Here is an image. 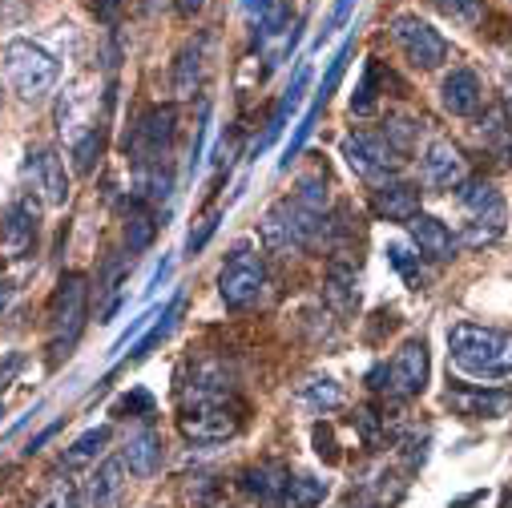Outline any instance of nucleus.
<instances>
[{
	"instance_id": "obj_16",
	"label": "nucleus",
	"mask_w": 512,
	"mask_h": 508,
	"mask_svg": "<svg viewBox=\"0 0 512 508\" xmlns=\"http://www.w3.org/2000/svg\"><path fill=\"white\" fill-rule=\"evenodd\" d=\"M420 178L428 190H456L460 182H468V162L464 154L452 146V142H432L424 150V162H420Z\"/></svg>"
},
{
	"instance_id": "obj_28",
	"label": "nucleus",
	"mask_w": 512,
	"mask_h": 508,
	"mask_svg": "<svg viewBox=\"0 0 512 508\" xmlns=\"http://www.w3.org/2000/svg\"><path fill=\"white\" fill-rule=\"evenodd\" d=\"M109 436H113V432H109L105 424H101V428H89V432H81V436H77V440L65 448L61 464H65V468H81V464H93V460L105 452Z\"/></svg>"
},
{
	"instance_id": "obj_1",
	"label": "nucleus",
	"mask_w": 512,
	"mask_h": 508,
	"mask_svg": "<svg viewBox=\"0 0 512 508\" xmlns=\"http://www.w3.org/2000/svg\"><path fill=\"white\" fill-rule=\"evenodd\" d=\"M323 222H327V178L315 174V178H303L291 198H279L263 214L259 234L267 250L295 254V250H307L323 234Z\"/></svg>"
},
{
	"instance_id": "obj_3",
	"label": "nucleus",
	"mask_w": 512,
	"mask_h": 508,
	"mask_svg": "<svg viewBox=\"0 0 512 508\" xmlns=\"http://www.w3.org/2000/svg\"><path fill=\"white\" fill-rule=\"evenodd\" d=\"M85 311H89V283L85 275H61L53 299H49V311H45V331H49V363L57 367L73 343L81 339V327H85Z\"/></svg>"
},
{
	"instance_id": "obj_7",
	"label": "nucleus",
	"mask_w": 512,
	"mask_h": 508,
	"mask_svg": "<svg viewBox=\"0 0 512 508\" xmlns=\"http://www.w3.org/2000/svg\"><path fill=\"white\" fill-rule=\"evenodd\" d=\"M343 158H347V166L363 178V182H371V186H379V182H388L396 170H400V150L383 138V134H347L343 138Z\"/></svg>"
},
{
	"instance_id": "obj_34",
	"label": "nucleus",
	"mask_w": 512,
	"mask_h": 508,
	"mask_svg": "<svg viewBox=\"0 0 512 508\" xmlns=\"http://www.w3.org/2000/svg\"><path fill=\"white\" fill-rule=\"evenodd\" d=\"M69 158H73V170L77 174H93V166L101 158V130H89L85 138H77L69 146Z\"/></svg>"
},
{
	"instance_id": "obj_40",
	"label": "nucleus",
	"mask_w": 512,
	"mask_h": 508,
	"mask_svg": "<svg viewBox=\"0 0 512 508\" xmlns=\"http://www.w3.org/2000/svg\"><path fill=\"white\" fill-rule=\"evenodd\" d=\"M315 452H319V456H327V460H339V456H335V444H331V432H327L323 424L315 428Z\"/></svg>"
},
{
	"instance_id": "obj_15",
	"label": "nucleus",
	"mask_w": 512,
	"mask_h": 508,
	"mask_svg": "<svg viewBox=\"0 0 512 508\" xmlns=\"http://www.w3.org/2000/svg\"><path fill=\"white\" fill-rule=\"evenodd\" d=\"M444 404L464 420H500L512 412V392L480 388V384H456V388H448Z\"/></svg>"
},
{
	"instance_id": "obj_22",
	"label": "nucleus",
	"mask_w": 512,
	"mask_h": 508,
	"mask_svg": "<svg viewBox=\"0 0 512 508\" xmlns=\"http://www.w3.org/2000/svg\"><path fill=\"white\" fill-rule=\"evenodd\" d=\"M371 206H375L379 218H388V222H412L420 214V190L408 186V182H379Z\"/></svg>"
},
{
	"instance_id": "obj_32",
	"label": "nucleus",
	"mask_w": 512,
	"mask_h": 508,
	"mask_svg": "<svg viewBox=\"0 0 512 508\" xmlns=\"http://www.w3.org/2000/svg\"><path fill=\"white\" fill-rule=\"evenodd\" d=\"M388 77H392V73H383V65H379V61H367V73H363L359 89L351 93V113H371V109H375V101H379L375 85H379V81H388Z\"/></svg>"
},
{
	"instance_id": "obj_24",
	"label": "nucleus",
	"mask_w": 512,
	"mask_h": 508,
	"mask_svg": "<svg viewBox=\"0 0 512 508\" xmlns=\"http://www.w3.org/2000/svg\"><path fill=\"white\" fill-rule=\"evenodd\" d=\"M178 315H182V295H174V299H170V303H166V307L158 311V319H154V323L146 327V335H142V339L134 343L130 359H134V363H138V359H146V355H150V351H154V347H158V343H162V339H166V335L174 331Z\"/></svg>"
},
{
	"instance_id": "obj_31",
	"label": "nucleus",
	"mask_w": 512,
	"mask_h": 508,
	"mask_svg": "<svg viewBox=\"0 0 512 508\" xmlns=\"http://www.w3.org/2000/svg\"><path fill=\"white\" fill-rule=\"evenodd\" d=\"M351 53H355V41H343V45L335 49V57H331V65H327V73H323V81H319V89H315V97H311V101H319V105H327V101H331V93L339 89V81H343V73H347Z\"/></svg>"
},
{
	"instance_id": "obj_11",
	"label": "nucleus",
	"mask_w": 512,
	"mask_h": 508,
	"mask_svg": "<svg viewBox=\"0 0 512 508\" xmlns=\"http://www.w3.org/2000/svg\"><path fill=\"white\" fill-rule=\"evenodd\" d=\"M428 375H432V363H428V343L424 339H408L396 359L388 363V388L383 392H392L400 400H412L428 388Z\"/></svg>"
},
{
	"instance_id": "obj_43",
	"label": "nucleus",
	"mask_w": 512,
	"mask_h": 508,
	"mask_svg": "<svg viewBox=\"0 0 512 508\" xmlns=\"http://www.w3.org/2000/svg\"><path fill=\"white\" fill-rule=\"evenodd\" d=\"M13 299V283H0V307H5Z\"/></svg>"
},
{
	"instance_id": "obj_14",
	"label": "nucleus",
	"mask_w": 512,
	"mask_h": 508,
	"mask_svg": "<svg viewBox=\"0 0 512 508\" xmlns=\"http://www.w3.org/2000/svg\"><path fill=\"white\" fill-rule=\"evenodd\" d=\"M291 468L279 464V460H263V464H250L242 472V492L250 504L259 508H287V496H291Z\"/></svg>"
},
{
	"instance_id": "obj_26",
	"label": "nucleus",
	"mask_w": 512,
	"mask_h": 508,
	"mask_svg": "<svg viewBox=\"0 0 512 508\" xmlns=\"http://www.w3.org/2000/svg\"><path fill=\"white\" fill-rule=\"evenodd\" d=\"M299 400H303L311 412H323V416H327V412H335V408L343 404V388L335 384L331 375H311L307 384L299 388Z\"/></svg>"
},
{
	"instance_id": "obj_18",
	"label": "nucleus",
	"mask_w": 512,
	"mask_h": 508,
	"mask_svg": "<svg viewBox=\"0 0 512 508\" xmlns=\"http://www.w3.org/2000/svg\"><path fill=\"white\" fill-rule=\"evenodd\" d=\"M121 460L130 464L134 476H154L162 468V432L154 424H138L125 432V448H121Z\"/></svg>"
},
{
	"instance_id": "obj_10",
	"label": "nucleus",
	"mask_w": 512,
	"mask_h": 508,
	"mask_svg": "<svg viewBox=\"0 0 512 508\" xmlns=\"http://www.w3.org/2000/svg\"><path fill=\"white\" fill-rule=\"evenodd\" d=\"M178 428L194 444H226L242 432V416L234 404H210V408H182Z\"/></svg>"
},
{
	"instance_id": "obj_44",
	"label": "nucleus",
	"mask_w": 512,
	"mask_h": 508,
	"mask_svg": "<svg viewBox=\"0 0 512 508\" xmlns=\"http://www.w3.org/2000/svg\"><path fill=\"white\" fill-rule=\"evenodd\" d=\"M504 121H508V130H512V101L504 105Z\"/></svg>"
},
{
	"instance_id": "obj_5",
	"label": "nucleus",
	"mask_w": 512,
	"mask_h": 508,
	"mask_svg": "<svg viewBox=\"0 0 512 508\" xmlns=\"http://www.w3.org/2000/svg\"><path fill=\"white\" fill-rule=\"evenodd\" d=\"M263 295H267V267L259 259V250L250 242H238L218 275V299L230 311H250L263 303Z\"/></svg>"
},
{
	"instance_id": "obj_46",
	"label": "nucleus",
	"mask_w": 512,
	"mask_h": 508,
	"mask_svg": "<svg viewBox=\"0 0 512 508\" xmlns=\"http://www.w3.org/2000/svg\"><path fill=\"white\" fill-rule=\"evenodd\" d=\"M0 5H5V0H0Z\"/></svg>"
},
{
	"instance_id": "obj_45",
	"label": "nucleus",
	"mask_w": 512,
	"mask_h": 508,
	"mask_svg": "<svg viewBox=\"0 0 512 508\" xmlns=\"http://www.w3.org/2000/svg\"><path fill=\"white\" fill-rule=\"evenodd\" d=\"M0 416H5V408H0Z\"/></svg>"
},
{
	"instance_id": "obj_21",
	"label": "nucleus",
	"mask_w": 512,
	"mask_h": 508,
	"mask_svg": "<svg viewBox=\"0 0 512 508\" xmlns=\"http://www.w3.org/2000/svg\"><path fill=\"white\" fill-rule=\"evenodd\" d=\"M408 230H412V242H416V250L424 254V259H432V263H448L452 254H456V238H452V230H448L440 218H432V214H416V218L408 222Z\"/></svg>"
},
{
	"instance_id": "obj_9",
	"label": "nucleus",
	"mask_w": 512,
	"mask_h": 508,
	"mask_svg": "<svg viewBox=\"0 0 512 508\" xmlns=\"http://www.w3.org/2000/svg\"><path fill=\"white\" fill-rule=\"evenodd\" d=\"M174 134H178V109L174 105H154L134 125V138H130L134 162L138 166H166L170 146H174Z\"/></svg>"
},
{
	"instance_id": "obj_19",
	"label": "nucleus",
	"mask_w": 512,
	"mask_h": 508,
	"mask_svg": "<svg viewBox=\"0 0 512 508\" xmlns=\"http://www.w3.org/2000/svg\"><path fill=\"white\" fill-rule=\"evenodd\" d=\"M307 85H311V65L303 61L299 69H295V77H291V85H287V93H283V101L275 105V113H271V121H267V130H263V138L254 142V158H259L263 150H271L279 138H283V130H287V121H291V113L303 105V93H307Z\"/></svg>"
},
{
	"instance_id": "obj_37",
	"label": "nucleus",
	"mask_w": 512,
	"mask_h": 508,
	"mask_svg": "<svg viewBox=\"0 0 512 508\" xmlns=\"http://www.w3.org/2000/svg\"><path fill=\"white\" fill-rule=\"evenodd\" d=\"M218 230V214H206L202 218V226L198 230H190V238H186V254H198L206 242H210V234Z\"/></svg>"
},
{
	"instance_id": "obj_4",
	"label": "nucleus",
	"mask_w": 512,
	"mask_h": 508,
	"mask_svg": "<svg viewBox=\"0 0 512 508\" xmlns=\"http://www.w3.org/2000/svg\"><path fill=\"white\" fill-rule=\"evenodd\" d=\"M0 65H5V77L9 85L25 97V101H45L61 77V65L49 49L33 45V41H9L5 45V57H0Z\"/></svg>"
},
{
	"instance_id": "obj_35",
	"label": "nucleus",
	"mask_w": 512,
	"mask_h": 508,
	"mask_svg": "<svg viewBox=\"0 0 512 508\" xmlns=\"http://www.w3.org/2000/svg\"><path fill=\"white\" fill-rule=\"evenodd\" d=\"M33 508H81V496H77V488H73L69 480H53V484L33 500Z\"/></svg>"
},
{
	"instance_id": "obj_27",
	"label": "nucleus",
	"mask_w": 512,
	"mask_h": 508,
	"mask_svg": "<svg viewBox=\"0 0 512 508\" xmlns=\"http://www.w3.org/2000/svg\"><path fill=\"white\" fill-rule=\"evenodd\" d=\"M154 234H158V222H154L150 206L146 202H134L130 214H125V246H130V254H142L154 242Z\"/></svg>"
},
{
	"instance_id": "obj_36",
	"label": "nucleus",
	"mask_w": 512,
	"mask_h": 508,
	"mask_svg": "<svg viewBox=\"0 0 512 508\" xmlns=\"http://www.w3.org/2000/svg\"><path fill=\"white\" fill-rule=\"evenodd\" d=\"M351 9H355V0H335L331 13H327V21H323V29H319V41H327L335 29H343L347 17H351Z\"/></svg>"
},
{
	"instance_id": "obj_29",
	"label": "nucleus",
	"mask_w": 512,
	"mask_h": 508,
	"mask_svg": "<svg viewBox=\"0 0 512 508\" xmlns=\"http://www.w3.org/2000/svg\"><path fill=\"white\" fill-rule=\"evenodd\" d=\"M388 263L404 275V283H408L412 291H424V287H428V271H424V254H420V250L412 254L404 242H392V246H388Z\"/></svg>"
},
{
	"instance_id": "obj_47",
	"label": "nucleus",
	"mask_w": 512,
	"mask_h": 508,
	"mask_svg": "<svg viewBox=\"0 0 512 508\" xmlns=\"http://www.w3.org/2000/svg\"><path fill=\"white\" fill-rule=\"evenodd\" d=\"M283 5H287V0H283Z\"/></svg>"
},
{
	"instance_id": "obj_30",
	"label": "nucleus",
	"mask_w": 512,
	"mask_h": 508,
	"mask_svg": "<svg viewBox=\"0 0 512 508\" xmlns=\"http://www.w3.org/2000/svg\"><path fill=\"white\" fill-rule=\"evenodd\" d=\"M327 500V480L311 476V472H299L291 480V496H287V508H319Z\"/></svg>"
},
{
	"instance_id": "obj_25",
	"label": "nucleus",
	"mask_w": 512,
	"mask_h": 508,
	"mask_svg": "<svg viewBox=\"0 0 512 508\" xmlns=\"http://www.w3.org/2000/svg\"><path fill=\"white\" fill-rule=\"evenodd\" d=\"M202 57H206V41L186 45L182 57H178V69H174V93H178L182 101L194 97V89H198V81H202Z\"/></svg>"
},
{
	"instance_id": "obj_2",
	"label": "nucleus",
	"mask_w": 512,
	"mask_h": 508,
	"mask_svg": "<svg viewBox=\"0 0 512 508\" xmlns=\"http://www.w3.org/2000/svg\"><path fill=\"white\" fill-rule=\"evenodd\" d=\"M448 355L464 375L496 379L512 371V335L480 323H456L448 331Z\"/></svg>"
},
{
	"instance_id": "obj_6",
	"label": "nucleus",
	"mask_w": 512,
	"mask_h": 508,
	"mask_svg": "<svg viewBox=\"0 0 512 508\" xmlns=\"http://www.w3.org/2000/svg\"><path fill=\"white\" fill-rule=\"evenodd\" d=\"M456 202L460 210L468 214V230H464V242L468 246H488L504 234V222H508V206L500 198V190L484 178H468L456 186Z\"/></svg>"
},
{
	"instance_id": "obj_23",
	"label": "nucleus",
	"mask_w": 512,
	"mask_h": 508,
	"mask_svg": "<svg viewBox=\"0 0 512 508\" xmlns=\"http://www.w3.org/2000/svg\"><path fill=\"white\" fill-rule=\"evenodd\" d=\"M323 295H327V303L339 315H355L359 311V275H355V267L351 263H331L327 283H323Z\"/></svg>"
},
{
	"instance_id": "obj_8",
	"label": "nucleus",
	"mask_w": 512,
	"mask_h": 508,
	"mask_svg": "<svg viewBox=\"0 0 512 508\" xmlns=\"http://www.w3.org/2000/svg\"><path fill=\"white\" fill-rule=\"evenodd\" d=\"M388 29H392V41L400 45V53H404L416 69H436V65L448 61V41H444L428 21H420L416 13H396Z\"/></svg>"
},
{
	"instance_id": "obj_39",
	"label": "nucleus",
	"mask_w": 512,
	"mask_h": 508,
	"mask_svg": "<svg viewBox=\"0 0 512 508\" xmlns=\"http://www.w3.org/2000/svg\"><path fill=\"white\" fill-rule=\"evenodd\" d=\"M121 5H125V0H93V17L105 21V25H113L117 13H121Z\"/></svg>"
},
{
	"instance_id": "obj_41",
	"label": "nucleus",
	"mask_w": 512,
	"mask_h": 508,
	"mask_svg": "<svg viewBox=\"0 0 512 508\" xmlns=\"http://www.w3.org/2000/svg\"><path fill=\"white\" fill-rule=\"evenodd\" d=\"M57 428H61V420H57V424H49L41 436H33V440H29V452H41V444H45V440H53V436H57Z\"/></svg>"
},
{
	"instance_id": "obj_33",
	"label": "nucleus",
	"mask_w": 512,
	"mask_h": 508,
	"mask_svg": "<svg viewBox=\"0 0 512 508\" xmlns=\"http://www.w3.org/2000/svg\"><path fill=\"white\" fill-rule=\"evenodd\" d=\"M432 5H436L448 21H456V25H464V29H476V25L484 21V0H432Z\"/></svg>"
},
{
	"instance_id": "obj_42",
	"label": "nucleus",
	"mask_w": 512,
	"mask_h": 508,
	"mask_svg": "<svg viewBox=\"0 0 512 508\" xmlns=\"http://www.w3.org/2000/svg\"><path fill=\"white\" fill-rule=\"evenodd\" d=\"M202 5H206V0H178V13H182V17H194Z\"/></svg>"
},
{
	"instance_id": "obj_17",
	"label": "nucleus",
	"mask_w": 512,
	"mask_h": 508,
	"mask_svg": "<svg viewBox=\"0 0 512 508\" xmlns=\"http://www.w3.org/2000/svg\"><path fill=\"white\" fill-rule=\"evenodd\" d=\"M125 488H130V464L121 456H109L85 480V504L89 508H117L125 500Z\"/></svg>"
},
{
	"instance_id": "obj_20",
	"label": "nucleus",
	"mask_w": 512,
	"mask_h": 508,
	"mask_svg": "<svg viewBox=\"0 0 512 508\" xmlns=\"http://www.w3.org/2000/svg\"><path fill=\"white\" fill-rule=\"evenodd\" d=\"M480 101H484V89H480V77L472 69H452L440 85V105L452 113V117H472L480 113Z\"/></svg>"
},
{
	"instance_id": "obj_13",
	"label": "nucleus",
	"mask_w": 512,
	"mask_h": 508,
	"mask_svg": "<svg viewBox=\"0 0 512 508\" xmlns=\"http://www.w3.org/2000/svg\"><path fill=\"white\" fill-rule=\"evenodd\" d=\"M25 178L33 186V194L45 202V206H65L69 202V170H65V158L49 146L41 150H29L25 158Z\"/></svg>"
},
{
	"instance_id": "obj_38",
	"label": "nucleus",
	"mask_w": 512,
	"mask_h": 508,
	"mask_svg": "<svg viewBox=\"0 0 512 508\" xmlns=\"http://www.w3.org/2000/svg\"><path fill=\"white\" fill-rule=\"evenodd\" d=\"M206 134H210V105H202V121H198V134H194V146H190V174H194V170H198V162H202Z\"/></svg>"
},
{
	"instance_id": "obj_12",
	"label": "nucleus",
	"mask_w": 512,
	"mask_h": 508,
	"mask_svg": "<svg viewBox=\"0 0 512 508\" xmlns=\"http://www.w3.org/2000/svg\"><path fill=\"white\" fill-rule=\"evenodd\" d=\"M37 226H41V206L33 202V194L17 198L5 218H0V254L5 259H25V254L37 246Z\"/></svg>"
}]
</instances>
